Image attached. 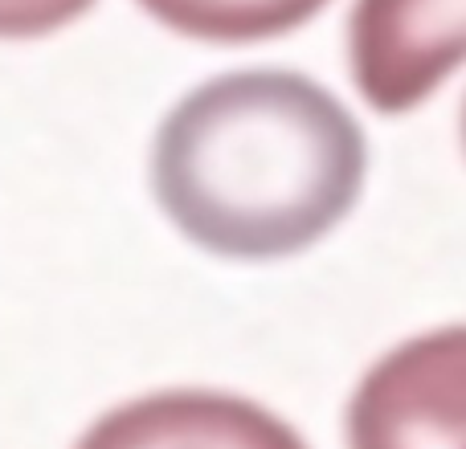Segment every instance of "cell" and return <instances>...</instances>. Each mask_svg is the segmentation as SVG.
Masks as SVG:
<instances>
[{
    "mask_svg": "<svg viewBox=\"0 0 466 449\" xmlns=\"http://www.w3.org/2000/svg\"><path fill=\"white\" fill-rule=\"evenodd\" d=\"M369 139L356 115L295 70H233L188 90L156 131L152 188L197 249L279 262L356 209Z\"/></svg>",
    "mask_w": 466,
    "mask_h": 449,
    "instance_id": "cell-1",
    "label": "cell"
},
{
    "mask_svg": "<svg viewBox=\"0 0 466 449\" xmlns=\"http://www.w3.org/2000/svg\"><path fill=\"white\" fill-rule=\"evenodd\" d=\"M348 449H466V323L405 339L364 372Z\"/></svg>",
    "mask_w": 466,
    "mask_h": 449,
    "instance_id": "cell-2",
    "label": "cell"
},
{
    "mask_svg": "<svg viewBox=\"0 0 466 449\" xmlns=\"http://www.w3.org/2000/svg\"><path fill=\"white\" fill-rule=\"evenodd\" d=\"M348 62L372 111H413L466 62V0H356Z\"/></svg>",
    "mask_w": 466,
    "mask_h": 449,
    "instance_id": "cell-3",
    "label": "cell"
},
{
    "mask_svg": "<svg viewBox=\"0 0 466 449\" xmlns=\"http://www.w3.org/2000/svg\"><path fill=\"white\" fill-rule=\"evenodd\" d=\"M74 449H307L258 401L213 388H164L103 413Z\"/></svg>",
    "mask_w": 466,
    "mask_h": 449,
    "instance_id": "cell-4",
    "label": "cell"
},
{
    "mask_svg": "<svg viewBox=\"0 0 466 449\" xmlns=\"http://www.w3.org/2000/svg\"><path fill=\"white\" fill-rule=\"evenodd\" d=\"M139 8L180 37L249 45L295 33L315 13H323L328 0H139Z\"/></svg>",
    "mask_w": 466,
    "mask_h": 449,
    "instance_id": "cell-5",
    "label": "cell"
},
{
    "mask_svg": "<svg viewBox=\"0 0 466 449\" xmlns=\"http://www.w3.org/2000/svg\"><path fill=\"white\" fill-rule=\"evenodd\" d=\"M95 0H0V41H33L86 16Z\"/></svg>",
    "mask_w": 466,
    "mask_h": 449,
    "instance_id": "cell-6",
    "label": "cell"
},
{
    "mask_svg": "<svg viewBox=\"0 0 466 449\" xmlns=\"http://www.w3.org/2000/svg\"><path fill=\"white\" fill-rule=\"evenodd\" d=\"M462 147H466V106H462Z\"/></svg>",
    "mask_w": 466,
    "mask_h": 449,
    "instance_id": "cell-7",
    "label": "cell"
}]
</instances>
